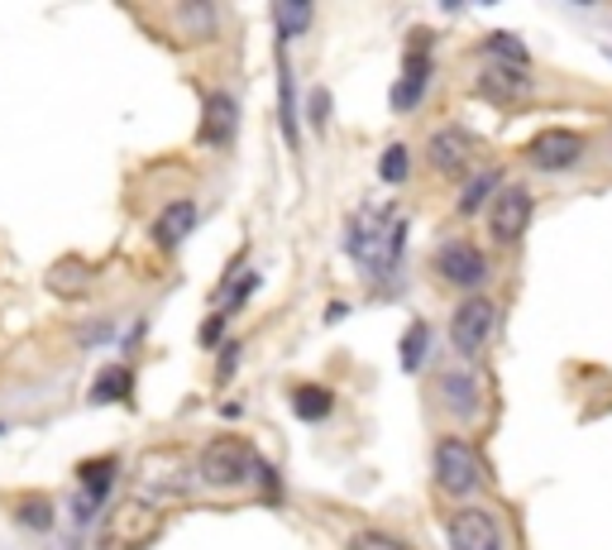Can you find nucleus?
Wrapping results in <instances>:
<instances>
[{
  "instance_id": "obj_1",
  "label": "nucleus",
  "mask_w": 612,
  "mask_h": 550,
  "mask_svg": "<svg viewBox=\"0 0 612 550\" xmlns=\"http://www.w3.org/2000/svg\"><path fill=\"white\" fill-rule=\"evenodd\" d=\"M345 244H349V259H355L369 278L388 283L393 278V268H397V259H402V244H407V220H402L393 206L373 202V206H363V211L349 220Z\"/></svg>"
},
{
  "instance_id": "obj_2",
  "label": "nucleus",
  "mask_w": 612,
  "mask_h": 550,
  "mask_svg": "<svg viewBox=\"0 0 612 550\" xmlns=\"http://www.w3.org/2000/svg\"><path fill=\"white\" fill-rule=\"evenodd\" d=\"M159 522H163V507H159V503H149V497L129 493V497H120V503L111 507L106 522H101L96 550H139L153 531H159Z\"/></svg>"
},
{
  "instance_id": "obj_3",
  "label": "nucleus",
  "mask_w": 612,
  "mask_h": 550,
  "mask_svg": "<svg viewBox=\"0 0 612 550\" xmlns=\"http://www.w3.org/2000/svg\"><path fill=\"white\" fill-rule=\"evenodd\" d=\"M254 469H258V455L240 436H216L197 460V474H201V483H211V489H240Z\"/></svg>"
},
{
  "instance_id": "obj_4",
  "label": "nucleus",
  "mask_w": 612,
  "mask_h": 550,
  "mask_svg": "<svg viewBox=\"0 0 612 550\" xmlns=\"http://www.w3.org/2000/svg\"><path fill=\"white\" fill-rule=\"evenodd\" d=\"M493 331H498V302L493 297H464L460 307H454V317H450V345H454V355H464V359H478L488 350V340Z\"/></svg>"
},
{
  "instance_id": "obj_5",
  "label": "nucleus",
  "mask_w": 612,
  "mask_h": 550,
  "mask_svg": "<svg viewBox=\"0 0 612 550\" xmlns=\"http://www.w3.org/2000/svg\"><path fill=\"white\" fill-rule=\"evenodd\" d=\"M478 450L469 445L464 436H440L436 440V483H440V493H450V497H469V493H478Z\"/></svg>"
},
{
  "instance_id": "obj_6",
  "label": "nucleus",
  "mask_w": 612,
  "mask_h": 550,
  "mask_svg": "<svg viewBox=\"0 0 612 550\" xmlns=\"http://www.w3.org/2000/svg\"><path fill=\"white\" fill-rule=\"evenodd\" d=\"M536 216V196H531L527 182H503V192L493 196L488 206V234L498 244H517Z\"/></svg>"
},
{
  "instance_id": "obj_7",
  "label": "nucleus",
  "mask_w": 612,
  "mask_h": 550,
  "mask_svg": "<svg viewBox=\"0 0 612 550\" xmlns=\"http://www.w3.org/2000/svg\"><path fill=\"white\" fill-rule=\"evenodd\" d=\"M436 278L460 287V293H474L488 283V254L469 240H446L436 249Z\"/></svg>"
},
{
  "instance_id": "obj_8",
  "label": "nucleus",
  "mask_w": 612,
  "mask_h": 550,
  "mask_svg": "<svg viewBox=\"0 0 612 550\" xmlns=\"http://www.w3.org/2000/svg\"><path fill=\"white\" fill-rule=\"evenodd\" d=\"M446 541H450V550H503V527L488 507L464 503L446 522Z\"/></svg>"
},
{
  "instance_id": "obj_9",
  "label": "nucleus",
  "mask_w": 612,
  "mask_h": 550,
  "mask_svg": "<svg viewBox=\"0 0 612 550\" xmlns=\"http://www.w3.org/2000/svg\"><path fill=\"white\" fill-rule=\"evenodd\" d=\"M431 72H436V62H431V34L416 30L412 44H407V54H402V77H397V87H393V111H412L416 101L426 96V87H431Z\"/></svg>"
},
{
  "instance_id": "obj_10",
  "label": "nucleus",
  "mask_w": 612,
  "mask_h": 550,
  "mask_svg": "<svg viewBox=\"0 0 612 550\" xmlns=\"http://www.w3.org/2000/svg\"><path fill=\"white\" fill-rule=\"evenodd\" d=\"M478 159V139L469 135L464 125H440L431 139H426V163L446 177H464Z\"/></svg>"
},
{
  "instance_id": "obj_11",
  "label": "nucleus",
  "mask_w": 612,
  "mask_h": 550,
  "mask_svg": "<svg viewBox=\"0 0 612 550\" xmlns=\"http://www.w3.org/2000/svg\"><path fill=\"white\" fill-rule=\"evenodd\" d=\"M584 153H589V139H584L579 129H541V135L527 144V163L541 168V173H565V168H575Z\"/></svg>"
},
{
  "instance_id": "obj_12",
  "label": "nucleus",
  "mask_w": 612,
  "mask_h": 550,
  "mask_svg": "<svg viewBox=\"0 0 612 550\" xmlns=\"http://www.w3.org/2000/svg\"><path fill=\"white\" fill-rule=\"evenodd\" d=\"M182 489H187V460L182 455H149L139 465V497L168 503V497H182Z\"/></svg>"
},
{
  "instance_id": "obj_13",
  "label": "nucleus",
  "mask_w": 612,
  "mask_h": 550,
  "mask_svg": "<svg viewBox=\"0 0 612 550\" xmlns=\"http://www.w3.org/2000/svg\"><path fill=\"white\" fill-rule=\"evenodd\" d=\"M474 91L484 101H493V106H517V101H527L531 91H536V82H531L522 68H503V62H488V68L478 72Z\"/></svg>"
},
{
  "instance_id": "obj_14",
  "label": "nucleus",
  "mask_w": 612,
  "mask_h": 550,
  "mask_svg": "<svg viewBox=\"0 0 612 550\" xmlns=\"http://www.w3.org/2000/svg\"><path fill=\"white\" fill-rule=\"evenodd\" d=\"M234 129H240V101L230 96V91H211L206 96V121H201V139L211 144V149H230L234 144Z\"/></svg>"
},
{
  "instance_id": "obj_15",
  "label": "nucleus",
  "mask_w": 612,
  "mask_h": 550,
  "mask_svg": "<svg viewBox=\"0 0 612 550\" xmlns=\"http://www.w3.org/2000/svg\"><path fill=\"white\" fill-rule=\"evenodd\" d=\"M197 230V202L192 196H177V202H168L159 220H153V240H159L163 249H177L187 234Z\"/></svg>"
},
{
  "instance_id": "obj_16",
  "label": "nucleus",
  "mask_w": 612,
  "mask_h": 550,
  "mask_svg": "<svg viewBox=\"0 0 612 550\" xmlns=\"http://www.w3.org/2000/svg\"><path fill=\"white\" fill-rule=\"evenodd\" d=\"M77 479H82V493H77V517H91V507H101L106 503V493H111V483H115V460L106 455V460H96V465H82L77 469Z\"/></svg>"
},
{
  "instance_id": "obj_17",
  "label": "nucleus",
  "mask_w": 612,
  "mask_h": 550,
  "mask_svg": "<svg viewBox=\"0 0 612 550\" xmlns=\"http://www.w3.org/2000/svg\"><path fill=\"white\" fill-rule=\"evenodd\" d=\"M440 402L454 412V416H478V378L474 374H464V369H450V374H440Z\"/></svg>"
},
{
  "instance_id": "obj_18",
  "label": "nucleus",
  "mask_w": 612,
  "mask_h": 550,
  "mask_svg": "<svg viewBox=\"0 0 612 550\" xmlns=\"http://www.w3.org/2000/svg\"><path fill=\"white\" fill-rule=\"evenodd\" d=\"M129 392H135V369H125V364H111V369H101L96 378H91L86 402H91V408H111V402H125Z\"/></svg>"
},
{
  "instance_id": "obj_19",
  "label": "nucleus",
  "mask_w": 612,
  "mask_h": 550,
  "mask_svg": "<svg viewBox=\"0 0 612 550\" xmlns=\"http://www.w3.org/2000/svg\"><path fill=\"white\" fill-rule=\"evenodd\" d=\"M278 121H282V135L297 149L302 139V121H297V82H292V62L278 58Z\"/></svg>"
},
{
  "instance_id": "obj_20",
  "label": "nucleus",
  "mask_w": 612,
  "mask_h": 550,
  "mask_svg": "<svg viewBox=\"0 0 612 550\" xmlns=\"http://www.w3.org/2000/svg\"><path fill=\"white\" fill-rule=\"evenodd\" d=\"M331 408H335V398H331V388L325 383H297L292 388V412H297V422H325L331 416Z\"/></svg>"
},
{
  "instance_id": "obj_21",
  "label": "nucleus",
  "mask_w": 612,
  "mask_h": 550,
  "mask_svg": "<svg viewBox=\"0 0 612 550\" xmlns=\"http://www.w3.org/2000/svg\"><path fill=\"white\" fill-rule=\"evenodd\" d=\"M498 192H503V173H498V168H484V173H478L460 192V216H474L478 206H493V196H498Z\"/></svg>"
},
{
  "instance_id": "obj_22",
  "label": "nucleus",
  "mask_w": 612,
  "mask_h": 550,
  "mask_svg": "<svg viewBox=\"0 0 612 550\" xmlns=\"http://www.w3.org/2000/svg\"><path fill=\"white\" fill-rule=\"evenodd\" d=\"M484 54H488L493 62H503V68H522V72H527V62H531L527 44H522L517 34H507V30H498V34L484 38Z\"/></svg>"
},
{
  "instance_id": "obj_23",
  "label": "nucleus",
  "mask_w": 612,
  "mask_h": 550,
  "mask_svg": "<svg viewBox=\"0 0 612 550\" xmlns=\"http://www.w3.org/2000/svg\"><path fill=\"white\" fill-rule=\"evenodd\" d=\"M379 177L388 182V187H402V182L412 177V149L407 144H388L383 159H379Z\"/></svg>"
},
{
  "instance_id": "obj_24",
  "label": "nucleus",
  "mask_w": 612,
  "mask_h": 550,
  "mask_svg": "<svg viewBox=\"0 0 612 550\" xmlns=\"http://www.w3.org/2000/svg\"><path fill=\"white\" fill-rule=\"evenodd\" d=\"M311 20H316V10L302 5V0H292V5H273V24H278V38H297Z\"/></svg>"
},
{
  "instance_id": "obj_25",
  "label": "nucleus",
  "mask_w": 612,
  "mask_h": 550,
  "mask_svg": "<svg viewBox=\"0 0 612 550\" xmlns=\"http://www.w3.org/2000/svg\"><path fill=\"white\" fill-rule=\"evenodd\" d=\"M426 340H431V325H426V321H412L407 340H402V369H407V374L422 369V359H426Z\"/></svg>"
},
{
  "instance_id": "obj_26",
  "label": "nucleus",
  "mask_w": 612,
  "mask_h": 550,
  "mask_svg": "<svg viewBox=\"0 0 612 550\" xmlns=\"http://www.w3.org/2000/svg\"><path fill=\"white\" fill-rule=\"evenodd\" d=\"M86 283H91V268H82V264H62L48 273V287H54V293H82Z\"/></svg>"
},
{
  "instance_id": "obj_27",
  "label": "nucleus",
  "mask_w": 612,
  "mask_h": 550,
  "mask_svg": "<svg viewBox=\"0 0 612 550\" xmlns=\"http://www.w3.org/2000/svg\"><path fill=\"white\" fill-rule=\"evenodd\" d=\"M24 527H34V531H48V522H54V507H48V497H30V503H20V513H15Z\"/></svg>"
},
{
  "instance_id": "obj_28",
  "label": "nucleus",
  "mask_w": 612,
  "mask_h": 550,
  "mask_svg": "<svg viewBox=\"0 0 612 550\" xmlns=\"http://www.w3.org/2000/svg\"><path fill=\"white\" fill-rule=\"evenodd\" d=\"M349 550H407V546L388 531H355L349 536Z\"/></svg>"
},
{
  "instance_id": "obj_29",
  "label": "nucleus",
  "mask_w": 612,
  "mask_h": 550,
  "mask_svg": "<svg viewBox=\"0 0 612 550\" xmlns=\"http://www.w3.org/2000/svg\"><path fill=\"white\" fill-rule=\"evenodd\" d=\"M307 115H311V125H316V129H325V121H331V96H325V91H311Z\"/></svg>"
},
{
  "instance_id": "obj_30",
  "label": "nucleus",
  "mask_w": 612,
  "mask_h": 550,
  "mask_svg": "<svg viewBox=\"0 0 612 550\" xmlns=\"http://www.w3.org/2000/svg\"><path fill=\"white\" fill-rule=\"evenodd\" d=\"M234 364H240V340H226V350H220V378H230Z\"/></svg>"
},
{
  "instance_id": "obj_31",
  "label": "nucleus",
  "mask_w": 612,
  "mask_h": 550,
  "mask_svg": "<svg viewBox=\"0 0 612 550\" xmlns=\"http://www.w3.org/2000/svg\"><path fill=\"white\" fill-rule=\"evenodd\" d=\"M0 436H5V422H0Z\"/></svg>"
},
{
  "instance_id": "obj_32",
  "label": "nucleus",
  "mask_w": 612,
  "mask_h": 550,
  "mask_svg": "<svg viewBox=\"0 0 612 550\" xmlns=\"http://www.w3.org/2000/svg\"><path fill=\"white\" fill-rule=\"evenodd\" d=\"M608 58H612V54H608Z\"/></svg>"
}]
</instances>
